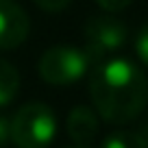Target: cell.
<instances>
[{
    "label": "cell",
    "mask_w": 148,
    "mask_h": 148,
    "mask_svg": "<svg viewBox=\"0 0 148 148\" xmlns=\"http://www.w3.org/2000/svg\"><path fill=\"white\" fill-rule=\"evenodd\" d=\"M89 96L98 118L109 124H126L148 105V76L131 59H105L89 74Z\"/></svg>",
    "instance_id": "1"
},
{
    "label": "cell",
    "mask_w": 148,
    "mask_h": 148,
    "mask_svg": "<svg viewBox=\"0 0 148 148\" xmlns=\"http://www.w3.org/2000/svg\"><path fill=\"white\" fill-rule=\"evenodd\" d=\"M57 135V116L44 102H26L9 120V139L18 148H48Z\"/></svg>",
    "instance_id": "2"
},
{
    "label": "cell",
    "mask_w": 148,
    "mask_h": 148,
    "mask_svg": "<svg viewBox=\"0 0 148 148\" xmlns=\"http://www.w3.org/2000/svg\"><path fill=\"white\" fill-rule=\"evenodd\" d=\"M39 76L48 85L65 87L81 81L89 70V57L83 48L70 46V44H57L50 46L39 57Z\"/></svg>",
    "instance_id": "3"
},
{
    "label": "cell",
    "mask_w": 148,
    "mask_h": 148,
    "mask_svg": "<svg viewBox=\"0 0 148 148\" xmlns=\"http://www.w3.org/2000/svg\"><path fill=\"white\" fill-rule=\"evenodd\" d=\"M126 24L111 13H100L85 24V48L89 63H100L126 44Z\"/></svg>",
    "instance_id": "4"
},
{
    "label": "cell",
    "mask_w": 148,
    "mask_h": 148,
    "mask_svg": "<svg viewBox=\"0 0 148 148\" xmlns=\"http://www.w3.org/2000/svg\"><path fill=\"white\" fill-rule=\"evenodd\" d=\"M31 20L13 0H0V50H13L26 42Z\"/></svg>",
    "instance_id": "5"
},
{
    "label": "cell",
    "mask_w": 148,
    "mask_h": 148,
    "mask_svg": "<svg viewBox=\"0 0 148 148\" xmlns=\"http://www.w3.org/2000/svg\"><path fill=\"white\" fill-rule=\"evenodd\" d=\"M65 129H68V135L74 142V146H89L98 137V131H100L98 113L85 105L74 107L68 113Z\"/></svg>",
    "instance_id": "6"
},
{
    "label": "cell",
    "mask_w": 148,
    "mask_h": 148,
    "mask_svg": "<svg viewBox=\"0 0 148 148\" xmlns=\"http://www.w3.org/2000/svg\"><path fill=\"white\" fill-rule=\"evenodd\" d=\"M102 148H148V135L144 131H113L105 137Z\"/></svg>",
    "instance_id": "7"
},
{
    "label": "cell",
    "mask_w": 148,
    "mask_h": 148,
    "mask_svg": "<svg viewBox=\"0 0 148 148\" xmlns=\"http://www.w3.org/2000/svg\"><path fill=\"white\" fill-rule=\"evenodd\" d=\"M20 89V74L9 61L0 59V107L9 105Z\"/></svg>",
    "instance_id": "8"
},
{
    "label": "cell",
    "mask_w": 148,
    "mask_h": 148,
    "mask_svg": "<svg viewBox=\"0 0 148 148\" xmlns=\"http://www.w3.org/2000/svg\"><path fill=\"white\" fill-rule=\"evenodd\" d=\"M135 52H137L139 61L148 68V22L139 28L137 37H135Z\"/></svg>",
    "instance_id": "9"
},
{
    "label": "cell",
    "mask_w": 148,
    "mask_h": 148,
    "mask_svg": "<svg viewBox=\"0 0 148 148\" xmlns=\"http://www.w3.org/2000/svg\"><path fill=\"white\" fill-rule=\"evenodd\" d=\"M131 2H133V0H96V5L100 7L102 11H107V13H120Z\"/></svg>",
    "instance_id": "10"
},
{
    "label": "cell",
    "mask_w": 148,
    "mask_h": 148,
    "mask_svg": "<svg viewBox=\"0 0 148 148\" xmlns=\"http://www.w3.org/2000/svg\"><path fill=\"white\" fill-rule=\"evenodd\" d=\"M70 2H72V0H35V5L42 11H46V13H59Z\"/></svg>",
    "instance_id": "11"
},
{
    "label": "cell",
    "mask_w": 148,
    "mask_h": 148,
    "mask_svg": "<svg viewBox=\"0 0 148 148\" xmlns=\"http://www.w3.org/2000/svg\"><path fill=\"white\" fill-rule=\"evenodd\" d=\"M9 142V120L5 116H0V148Z\"/></svg>",
    "instance_id": "12"
},
{
    "label": "cell",
    "mask_w": 148,
    "mask_h": 148,
    "mask_svg": "<svg viewBox=\"0 0 148 148\" xmlns=\"http://www.w3.org/2000/svg\"><path fill=\"white\" fill-rule=\"evenodd\" d=\"M144 133H146V135H148V120H146V129H144Z\"/></svg>",
    "instance_id": "13"
},
{
    "label": "cell",
    "mask_w": 148,
    "mask_h": 148,
    "mask_svg": "<svg viewBox=\"0 0 148 148\" xmlns=\"http://www.w3.org/2000/svg\"><path fill=\"white\" fill-rule=\"evenodd\" d=\"M70 148H87V146H70Z\"/></svg>",
    "instance_id": "14"
}]
</instances>
